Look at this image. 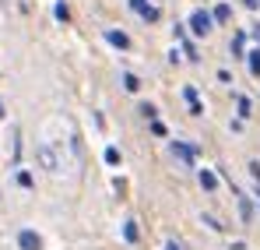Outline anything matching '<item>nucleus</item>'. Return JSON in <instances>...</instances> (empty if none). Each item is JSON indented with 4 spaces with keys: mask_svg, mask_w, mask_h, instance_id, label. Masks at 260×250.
<instances>
[{
    "mask_svg": "<svg viewBox=\"0 0 260 250\" xmlns=\"http://www.w3.org/2000/svg\"><path fill=\"white\" fill-rule=\"evenodd\" d=\"M257 201H260V187H257Z\"/></svg>",
    "mask_w": 260,
    "mask_h": 250,
    "instance_id": "23",
    "label": "nucleus"
},
{
    "mask_svg": "<svg viewBox=\"0 0 260 250\" xmlns=\"http://www.w3.org/2000/svg\"><path fill=\"white\" fill-rule=\"evenodd\" d=\"M130 11H137L144 21H158L162 14H158V7L155 4H148V0H130Z\"/></svg>",
    "mask_w": 260,
    "mask_h": 250,
    "instance_id": "2",
    "label": "nucleus"
},
{
    "mask_svg": "<svg viewBox=\"0 0 260 250\" xmlns=\"http://www.w3.org/2000/svg\"><path fill=\"white\" fill-rule=\"evenodd\" d=\"M39 162H43L46 169H56V155H53L49 148H39Z\"/></svg>",
    "mask_w": 260,
    "mask_h": 250,
    "instance_id": "11",
    "label": "nucleus"
},
{
    "mask_svg": "<svg viewBox=\"0 0 260 250\" xmlns=\"http://www.w3.org/2000/svg\"><path fill=\"white\" fill-rule=\"evenodd\" d=\"M201 187L211 194V190H218V176L211 173V169H201Z\"/></svg>",
    "mask_w": 260,
    "mask_h": 250,
    "instance_id": "7",
    "label": "nucleus"
},
{
    "mask_svg": "<svg viewBox=\"0 0 260 250\" xmlns=\"http://www.w3.org/2000/svg\"><path fill=\"white\" fill-rule=\"evenodd\" d=\"M250 176H253V180L260 183V162H250Z\"/></svg>",
    "mask_w": 260,
    "mask_h": 250,
    "instance_id": "19",
    "label": "nucleus"
},
{
    "mask_svg": "<svg viewBox=\"0 0 260 250\" xmlns=\"http://www.w3.org/2000/svg\"><path fill=\"white\" fill-rule=\"evenodd\" d=\"M166 250H179V243H166Z\"/></svg>",
    "mask_w": 260,
    "mask_h": 250,
    "instance_id": "22",
    "label": "nucleus"
},
{
    "mask_svg": "<svg viewBox=\"0 0 260 250\" xmlns=\"http://www.w3.org/2000/svg\"><path fill=\"white\" fill-rule=\"evenodd\" d=\"M250 36H253V39L260 42V25H253V32H250Z\"/></svg>",
    "mask_w": 260,
    "mask_h": 250,
    "instance_id": "20",
    "label": "nucleus"
},
{
    "mask_svg": "<svg viewBox=\"0 0 260 250\" xmlns=\"http://www.w3.org/2000/svg\"><path fill=\"white\" fill-rule=\"evenodd\" d=\"M18 247L21 250H43V240H39V233L21 229V233H18Z\"/></svg>",
    "mask_w": 260,
    "mask_h": 250,
    "instance_id": "4",
    "label": "nucleus"
},
{
    "mask_svg": "<svg viewBox=\"0 0 260 250\" xmlns=\"http://www.w3.org/2000/svg\"><path fill=\"white\" fill-rule=\"evenodd\" d=\"M243 46H246V36H243V32H236V39H232V53H236V57H246V53H243Z\"/></svg>",
    "mask_w": 260,
    "mask_h": 250,
    "instance_id": "12",
    "label": "nucleus"
},
{
    "mask_svg": "<svg viewBox=\"0 0 260 250\" xmlns=\"http://www.w3.org/2000/svg\"><path fill=\"white\" fill-rule=\"evenodd\" d=\"M243 4H246V7H257V4H260V0H243Z\"/></svg>",
    "mask_w": 260,
    "mask_h": 250,
    "instance_id": "21",
    "label": "nucleus"
},
{
    "mask_svg": "<svg viewBox=\"0 0 260 250\" xmlns=\"http://www.w3.org/2000/svg\"><path fill=\"white\" fill-rule=\"evenodd\" d=\"M246 64H250V74L260 78V49H250V53H246Z\"/></svg>",
    "mask_w": 260,
    "mask_h": 250,
    "instance_id": "8",
    "label": "nucleus"
},
{
    "mask_svg": "<svg viewBox=\"0 0 260 250\" xmlns=\"http://www.w3.org/2000/svg\"><path fill=\"white\" fill-rule=\"evenodd\" d=\"M211 25H215V21H211L208 11H193V14H190V32H193V36H208Z\"/></svg>",
    "mask_w": 260,
    "mask_h": 250,
    "instance_id": "1",
    "label": "nucleus"
},
{
    "mask_svg": "<svg viewBox=\"0 0 260 250\" xmlns=\"http://www.w3.org/2000/svg\"><path fill=\"white\" fill-rule=\"evenodd\" d=\"M106 162H109V166H120V152H116V148H106Z\"/></svg>",
    "mask_w": 260,
    "mask_h": 250,
    "instance_id": "15",
    "label": "nucleus"
},
{
    "mask_svg": "<svg viewBox=\"0 0 260 250\" xmlns=\"http://www.w3.org/2000/svg\"><path fill=\"white\" fill-rule=\"evenodd\" d=\"M106 39L113 42L116 49H130V39L123 36V32H116V29H109V32H106Z\"/></svg>",
    "mask_w": 260,
    "mask_h": 250,
    "instance_id": "6",
    "label": "nucleus"
},
{
    "mask_svg": "<svg viewBox=\"0 0 260 250\" xmlns=\"http://www.w3.org/2000/svg\"><path fill=\"white\" fill-rule=\"evenodd\" d=\"M236 106H239V120H246V117H250V99H246V95H239V102H236Z\"/></svg>",
    "mask_w": 260,
    "mask_h": 250,
    "instance_id": "13",
    "label": "nucleus"
},
{
    "mask_svg": "<svg viewBox=\"0 0 260 250\" xmlns=\"http://www.w3.org/2000/svg\"><path fill=\"white\" fill-rule=\"evenodd\" d=\"M123 88H127V92H137V88H141V81H137L134 74H123Z\"/></svg>",
    "mask_w": 260,
    "mask_h": 250,
    "instance_id": "14",
    "label": "nucleus"
},
{
    "mask_svg": "<svg viewBox=\"0 0 260 250\" xmlns=\"http://www.w3.org/2000/svg\"><path fill=\"white\" fill-rule=\"evenodd\" d=\"M239 215H243V222L253 218V208H250V198H246V194H239Z\"/></svg>",
    "mask_w": 260,
    "mask_h": 250,
    "instance_id": "10",
    "label": "nucleus"
},
{
    "mask_svg": "<svg viewBox=\"0 0 260 250\" xmlns=\"http://www.w3.org/2000/svg\"><path fill=\"white\" fill-rule=\"evenodd\" d=\"M0 117H4V106H0Z\"/></svg>",
    "mask_w": 260,
    "mask_h": 250,
    "instance_id": "24",
    "label": "nucleus"
},
{
    "mask_svg": "<svg viewBox=\"0 0 260 250\" xmlns=\"http://www.w3.org/2000/svg\"><path fill=\"white\" fill-rule=\"evenodd\" d=\"M151 134H158V137H166V124H158V120H151Z\"/></svg>",
    "mask_w": 260,
    "mask_h": 250,
    "instance_id": "17",
    "label": "nucleus"
},
{
    "mask_svg": "<svg viewBox=\"0 0 260 250\" xmlns=\"http://www.w3.org/2000/svg\"><path fill=\"white\" fill-rule=\"evenodd\" d=\"M229 18H232V7H229V4H218L215 14H211V21H229Z\"/></svg>",
    "mask_w": 260,
    "mask_h": 250,
    "instance_id": "9",
    "label": "nucleus"
},
{
    "mask_svg": "<svg viewBox=\"0 0 260 250\" xmlns=\"http://www.w3.org/2000/svg\"><path fill=\"white\" fill-rule=\"evenodd\" d=\"M183 99L190 102V113H193V117H204V106H201V99H197V88L186 85V88H183Z\"/></svg>",
    "mask_w": 260,
    "mask_h": 250,
    "instance_id": "5",
    "label": "nucleus"
},
{
    "mask_svg": "<svg viewBox=\"0 0 260 250\" xmlns=\"http://www.w3.org/2000/svg\"><path fill=\"white\" fill-rule=\"evenodd\" d=\"M18 187H32V176L28 173H18Z\"/></svg>",
    "mask_w": 260,
    "mask_h": 250,
    "instance_id": "18",
    "label": "nucleus"
},
{
    "mask_svg": "<svg viewBox=\"0 0 260 250\" xmlns=\"http://www.w3.org/2000/svg\"><path fill=\"white\" fill-rule=\"evenodd\" d=\"M173 155L183 162V166H193V159H197V148L193 145H183V141H173Z\"/></svg>",
    "mask_w": 260,
    "mask_h": 250,
    "instance_id": "3",
    "label": "nucleus"
},
{
    "mask_svg": "<svg viewBox=\"0 0 260 250\" xmlns=\"http://www.w3.org/2000/svg\"><path fill=\"white\" fill-rule=\"evenodd\" d=\"M123 236H127L130 243H137V226H134V222H127V229H123Z\"/></svg>",
    "mask_w": 260,
    "mask_h": 250,
    "instance_id": "16",
    "label": "nucleus"
}]
</instances>
